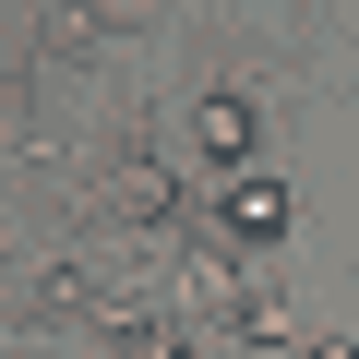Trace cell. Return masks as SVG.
I'll list each match as a JSON object with an SVG mask.
<instances>
[{
  "label": "cell",
  "instance_id": "6da1fadb",
  "mask_svg": "<svg viewBox=\"0 0 359 359\" xmlns=\"http://www.w3.org/2000/svg\"><path fill=\"white\" fill-rule=\"evenodd\" d=\"M96 216H108V228H168V216H180V180H168L156 156H120V168L96 180Z\"/></svg>",
  "mask_w": 359,
  "mask_h": 359
},
{
  "label": "cell",
  "instance_id": "7a4b0ae2",
  "mask_svg": "<svg viewBox=\"0 0 359 359\" xmlns=\"http://www.w3.org/2000/svg\"><path fill=\"white\" fill-rule=\"evenodd\" d=\"M192 144L216 156V180H252V156H264V120H252V96H204V108H192Z\"/></svg>",
  "mask_w": 359,
  "mask_h": 359
},
{
  "label": "cell",
  "instance_id": "3957f363",
  "mask_svg": "<svg viewBox=\"0 0 359 359\" xmlns=\"http://www.w3.org/2000/svg\"><path fill=\"white\" fill-rule=\"evenodd\" d=\"M216 228H228V240H276V228H287V180H264V168H252V180H228Z\"/></svg>",
  "mask_w": 359,
  "mask_h": 359
},
{
  "label": "cell",
  "instance_id": "277c9868",
  "mask_svg": "<svg viewBox=\"0 0 359 359\" xmlns=\"http://www.w3.org/2000/svg\"><path fill=\"white\" fill-rule=\"evenodd\" d=\"M120 359H216V347H192L180 323H120Z\"/></svg>",
  "mask_w": 359,
  "mask_h": 359
},
{
  "label": "cell",
  "instance_id": "5b68a950",
  "mask_svg": "<svg viewBox=\"0 0 359 359\" xmlns=\"http://www.w3.org/2000/svg\"><path fill=\"white\" fill-rule=\"evenodd\" d=\"M287 335H299L287 299H252V311H240V347H287Z\"/></svg>",
  "mask_w": 359,
  "mask_h": 359
},
{
  "label": "cell",
  "instance_id": "8992f818",
  "mask_svg": "<svg viewBox=\"0 0 359 359\" xmlns=\"http://www.w3.org/2000/svg\"><path fill=\"white\" fill-rule=\"evenodd\" d=\"M311 359H359V347H347V335H323V347H311Z\"/></svg>",
  "mask_w": 359,
  "mask_h": 359
}]
</instances>
